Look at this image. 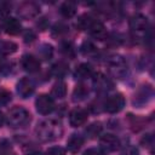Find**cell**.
<instances>
[{
    "instance_id": "1",
    "label": "cell",
    "mask_w": 155,
    "mask_h": 155,
    "mask_svg": "<svg viewBox=\"0 0 155 155\" xmlns=\"http://www.w3.org/2000/svg\"><path fill=\"white\" fill-rule=\"evenodd\" d=\"M35 134L41 142H51L62 137L63 127L58 121L46 120L40 122L35 128Z\"/></svg>"
},
{
    "instance_id": "2",
    "label": "cell",
    "mask_w": 155,
    "mask_h": 155,
    "mask_svg": "<svg viewBox=\"0 0 155 155\" xmlns=\"http://www.w3.org/2000/svg\"><path fill=\"white\" fill-rule=\"evenodd\" d=\"M30 120V115L23 107H13L8 111L7 121L12 127H21Z\"/></svg>"
},
{
    "instance_id": "3",
    "label": "cell",
    "mask_w": 155,
    "mask_h": 155,
    "mask_svg": "<svg viewBox=\"0 0 155 155\" xmlns=\"http://www.w3.org/2000/svg\"><path fill=\"white\" fill-rule=\"evenodd\" d=\"M124 107H125V98L121 93L111 94L104 102V109L110 114L119 113L120 110H122Z\"/></svg>"
},
{
    "instance_id": "4",
    "label": "cell",
    "mask_w": 155,
    "mask_h": 155,
    "mask_svg": "<svg viewBox=\"0 0 155 155\" xmlns=\"http://www.w3.org/2000/svg\"><path fill=\"white\" fill-rule=\"evenodd\" d=\"M108 67H109V70L115 76H119V78L124 76L127 71L126 62L121 56H111L108 59Z\"/></svg>"
},
{
    "instance_id": "5",
    "label": "cell",
    "mask_w": 155,
    "mask_h": 155,
    "mask_svg": "<svg viewBox=\"0 0 155 155\" xmlns=\"http://www.w3.org/2000/svg\"><path fill=\"white\" fill-rule=\"evenodd\" d=\"M35 107L39 114L47 115L54 109V102L48 94H40L35 101Z\"/></svg>"
},
{
    "instance_id": "6",
    "label": "cell",
    "mask_w": 155,
    "mask_h": 155,
    "mask_svg": "<svg viewBox=\"0 0 155 155\" xmlns=\"http://www.w3.org/2000/svg\"><path fill=\"white\" fill-rule=\"evenodd\" d=\"M39 11H40V7L35 4V2H23L19 5L18 7V15L21 18H24V19H29V18H34L39 15Z\"/></svg>"
},
{
    "instance_id": "7",
    "label": "cell",
    "mask_w": 155,
    "mask_h": 155,
    "mask_svg": "<svg viewBox=\"0 0 155 155\" xmlns=\"http://www.w3.org/2000/svg\"><path fill=\"white\" fill-rule=\"evenodd\" d=\"M130 28L134 33H144L148 29V18L142 13H136L130 19Z\"/></svg>"
},
{
    "instance_id": "8",
    "label": "cell",
    "mask_w": 155,
    "mask_h": 155,
    "mask_svg": "<svg viewBox=\"0 0 155 155\" xmlns=\"http://www.w3.org/2000/svg\"><path fill=\"white\" fill-rule=\"evenodd\" d=\"M86 120H87V111L82 108L76 107L69 113V122L73 127H79L84 125Z\"/></svg>"
},
{
    "instance_id": "9",
    "label": "cell",
    "mask_w": 155,
    "mask_h": 155,
    "mask_svg": "<svg viewBox=\"0 0 155 155\" xmlns=\"http://www.w3.org/2000/svg\"><path fill=\"white\" fill-rule=\"evenodd\" d=\"M99 144H101L102 149L105 151H115L120 145V140L116 136H114L111 133H107L101 137Z\"/></svg>"
},
{
    "instance_id": "10",
    "label": "cell",
    "mask_w": 155,
    "mask_h": 155,
    "mask_svg": "<svg viewBox=\"0 0 155 155\" xmlns=\"http://www.w3.org/2000/svg\"><path fill=\"white\" fill-rule=\"evenodd\" d=\"M34 84L29 78H22L17 84V92L22 98H28L34 92Z\"/></svg>"
},
{
    "instance_id": "11",
    "label": "cell",
    "mask_w": 155,
    "mask_h": 155,
    "mask_svg": "<svg viewBox=\"0 0 155 155\" xmlns=\"http://www.w3.org/2000/svg\"><path fill=\"white\" fill-rule=\"evenodd\" d=\"M21 64L23 69L29 73H35L40 69V61L31 54H24L21 59Z\"/></svg>"
},
{
    "instance_id": "12",
    "label": "cell",
    "mask_w": 155,
    "mask_h": 155,
    "mask_svg": "<svg viewBox=\"0 0 155 155\" xmlns=\"http://www.w3.org/2000/svg\"><path fill=\"white\" fill-rule=\"evenodd\" d=\"M88 30H90V34L97 40H104L107 38V29L102 22L94 21L88 28Z\"/></svg>"
},
{
    "instance_id": "13",
    "label": "cell",
    "mask_w": 155,
    "mask_h": 155,
    "mask_svg": "<svg viewBox=\"0 0 155 155\" xmlns=\"http://www.w3.org/2000/svg\"><path fill=\"white\" fill-rule=\"evenodd\" d=\"M74 75H75L76 79L84 80V79L91 78V76L93 75V69H92V67H91L90 64H87V63H81L79 67H76Z\"/></svg>"
},
{
    "instance_id": "14",
    "label": "cell",
    "mask_w": 155,
    "mask_h": 155,
    "mask_svg": "<svg viewBox=\"0 0 155 155\" xmlns=\"http://www.w3.org/2000/svg\"><path fill=\"white\" fill-rule=\"evenodd\" d=\"M22 30L21 22L16 18H8L5 23V31L10 35H17Z\"/></svg>"
},
{
    "instance_id": "15",
    "label": "cell",
    "mask_w": 155,
    "mask_h": 155,
    "mask_svg": "<svg viewBox=\"0 0 155 155\" xmlns=\"http://www.w3.org/2000/svg\"><path fill=\"white\" fill-rule=\"evenodd\" d=\"M84 144V138L79 134H71L67 142V148L70 153H76Z\"/></svg>"
},
{
    "instance_id": "16",
    "label": "cell",
    "mask_w": 155,
    "mask_h": 155,
    "mask_svg": "<svg viewBox=\"0 0 155 155\" xmlns=\"http://www.w3.org/2000/svg\"><path fill=\"white\" fill-rule=\"evenodd\" d=\"M67 94V84L64 81H58L52 86L51 97L53 98H63Z\"/></svg>"
},
{
    "instance_id": "17",
    "label": "cell",
    "mask_w": 155,
    "mask_h": 155,
    "mask_svg": "<svg viewBox=\"0 0 155 155\" xmlns=\"http://www.w3.org/2000/svg\"><path fill=\"white\" fill-rule=\"evenodd\" d=\"M17 51V44L10 40H0V53L4 56L12 54Z\"/></svg>"
},
{
    "instance_id": "18",
    "label": "cell",
    "mask_w": 155,
    "mask_h": 155,
    "mask_svg": "<svg viewBox=\"0 0 155 155\" xmlns=\"http://www.w3.org/2000/svg\"><path fill=\"white\" fill-rule=\"evenodd\" d=\"M93 82H94V86H96L98 90H102V91H105V90H109V88L113 87L111 81H110L108 78H105L104 75H102V74H98V75L94 78Z\"/></svg>"
},
{
    "instance_id": "19",
    "label": "cell",
    "mask_w": 155,
    "mask_h": 155,
    "mask_svg": "<svg viewBox=\"0 0 155 155\" xmlns=\"http://www.w3.org/2000/svg\"><path fill=\"white\" fill-rule=\"evenodd\" d=\"M59 11H61V15H62L63 17L70 18V17H73V16L76 13V6H75V4L71 2V1H65V2L62 4Z\"/></svg>"
},
{
    "instance_id": "20",
    "label": "cell",
    "mask_w": 155,
    "mask_h": 155,
    "mask_svg": "<svg viewBox=\"0 0 155 155\" xmlns=\"http://www.w3.org/2000/svg\"><path fill=\"white\" fill-rule=\"evenodd\" d=\"M68 73V64L64 62H58L52 65L51 68V74L56 78H63Z\"/></svg>"
},
{
    "instance_id": "21",
    "label": "cell",
    "mask_w": 155,
    "mask_h": 155,
    "mask_svg": "<svg viewBox=\"0 0 155 155\" xmlns=\"http://www.w3.org/2000/svg\"><path fill=\"white\" fill-rule=\"evenodd\" d=\"M52 53H53V48H52V46L48 45V44L41 45L40 48L38 50V54H39V57L42 58V59H50L51 56H52Z\"/></svg>"
},
{
    "instance_id": "22",
    "label": "cell",
    "mask_w": 155,
    "mask_h": 155,
    "mask_svg": "<svg viewBox=\"0 0 155 155\" xmlns=\"http://www.w3.org/2000/svg\"><path fill=\"white\" fill-rule=\"evenodd\" d=\"M87 94H88V90H87V87H86L85 85H82V84L78 85V86L75 87V90H74V93H73L75 101H76V99H78V101H82V99L86 98Z\"/></svg>"
},
{
    "instance_id": "23",
    "label": "cell",
    "mask_w": 155,
    "mask_h": 155,
    "mask_svg": "<svg viewBox=\"0 0 155 155\" xmlns=\"http://www.w3.org/2000/svg\"><path fill=\"white\" fill-rule=\"evenodd\" d=\"M93 22H94V19H93L90 15H82V16L79 18V21H78V27H79L80 29L85 30V29H88Z\"/></svg>"
},
{
    "instance_id": "24",
    "label": "cell",
    "mask_w": 155,
    "mask_h": 155,
    "mask_svg": "<svg viewBox=\"0 0 155 155\" xmlns=\"http://www.w3.org/2000/svg\"><path fill=\"white\" fill-rule=\"evenodd\" d=\"M101 132H102V124H101V122H93V124H91L90 126H87V128H86V133H87L91 138L98 136Z\"/></svg>"
},
{
    "instance_id": "25",
    "label": "cell",
    "mask_w": 155,
    "mask_h": 155,
    "mask_svg": "<svg viewBox=\"0 0 155 155\" xmlns=\"http://www.w3.org/2000/svg\"><path fill=\"white\" fill-rule=\"evenodd\" d=\"M81 51H82L84 54L92 56V54H94L97 52V48H96V46L91 41H85L82 44V46H81Z\"/></svg>"
},
{
    "instance_id": "26",
    "label": "cell",
    "mask_w": 155,
    "mask_h": 155,
    "mask_svg": "<svg viewBox=\"0 0 155 155\" xmlns=\"http://www.w3.org/2000/svg\"><path fill=\"white\" fill-rule=\"evenodd\" d=\"M10 101H11V93L5 88H0V105H5Z\"/></svg>"
},
{
    "instance_id": "27",
    "label": "cell",
    "mask_w": 155,
    "mask_h": 155,
    "mask_svg": "<svg viewBox=\"0 0 155 155\" xmlns=\"http://www.w3.org/2000/svg\"><path fill=\"white\" fill-rule=\"evenodd\" d=\"M140 143H142L145 148H148L149 150H153V147H154V137H153V134H147V136H144V137L142 138Z\"/></svg>"
},
{
    "instance_id": "28",
    "label": "cell",
    "mask_w": 155,
    "mask_h": 155,
    "mask_svg": "<svg viewBox=\"0 0 155 155\" xmlns=\"http://www.w3.org/2000/svg\"><path fill=\"white\" fill-rule=\"evenodd\" d=\"M45 155H65V150L62 147H51L47 149Z\"/></svg>"
},
{
    "instance_id": "29",
    "label": "cell",
    "mask_w": 155,
    "mask_h": 155,
    "mask_svg": "<svg viewBox=\"0 0 155 155\" xmlns=\"http://www.w3.org/2000/svg\"><path fill=\"white\" fill-rule=\"evenodd\" d=\"M23 39H24L25 42H31L35 39V33L33 30H30V29H27L24 31V34H23Z\"/></svg>"
},
{
    "instance_id": "30",
    "label": "cell",
    "mask_w": 155,
    "mask_h": 155,
    "mask_svg": "<svg viewBox=\"0 0 155 155\" xmlns=\"http://www.w3.org/2000/svg\"><path fill=\"white\" fill-rule=\"evenodd\" d=\"M65 31H67V27H65L64 24H62V23L56 24L54 28H53V34L58 33V35H62V34H64Z\"/></svg>"
},
{
    "instance_id": "31",
    "label": "cell",
    "mask_w": 155,
    "mask_h": 155,
    "mask_svg": "<svg viewBox=\"0 0 155 155\" xmlns=\"http://www.w3.org/2000/svg\"><path fill=\"white\" fill-rule=\"evenodd\" d=\"M122 155H138V150L133 145H128L124 149Z\"/></svg>"
},
{
    "instance_id": "32",
    "label": "cell",
    "mask_w": 155,
    "mask_h": 155,
    "mask_svg": "<svg viewBox=\"0 0 155 155\" xmlns=\"http://www.w3.org/2000/svg\"><path fill=\"white\" fill-rule=\"evenodd\" d=\"M84 155H104V153H103L102 150H99V149L90 148V149H87V150L84 153Z\"/></svg>"
},
{
    "instance_id": "33",
    "label": "cell",
    "mask_w": 155,
    "mask_h": 155,
    "mask_svg": "<svg viewBox=\"0 0 155 155\" xmlns=\"http://www.w3.org/2000/svg\"><path fill=\"white\" fill-rule=\"evenodd\" d=\"M5 122V116H4V114L0 111V127L2 126V124Z\"/></svg>"
},
{
    "instance_id": "34",
    "label": "cell",
    "mask_w": 155,
    "mask_h": 155,
    "mask_svg": "<svg viewBox=\"0 0 155 155\" xmlns=\"http://www.w3.org/2000/svg\"><path fill=\"white\" fill-rule=\"evenodd\" d=\"M0 155H6V154H5V153H4L2 150H0Z\"/></svg>"
}]
</instances>
